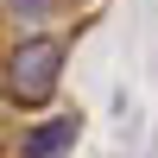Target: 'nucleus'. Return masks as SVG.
<instances>
[{
    "label": "nucleus",
    "instance_id": "obj_1",
    "mask_svg": "<svg viewBox=\"0 0 158 158\" xmlns=\"http://www.w3.org/2000/svg\"><path fill=\"white\" fill-rule=\"evenodd\" d=\"M63 57H70L63 38L25 32L19 44L6 51V63H0V95H6L13 108H44V101L57 95V82H63Z\"/></svg>",
    "mask_w": 158,
    "mask_h": 158
},
{
    "label": "nucleus",
    "instance_id": "obj_2",
    "mask_svg": "<svg viewBox=\"0 0 158 158\" xmlns=\"http://www.w3.org/2000/svg\"><path fill=\"white\" fill-rule=\"evenodd\" d=\"M76 133H82V114H57V120H44V127L25 133V152L19 158H57L63 146H76Z\"/></svg>",
    "mask_w": 158,
    "mask_h": 158
},
{
    "label": "nucleus",
    "instance_id": "obj_3",
    "mask_svg": "<svg viewBox=\"0 0 158 158\" xmlns=\"http://www.w3.org/2000/svg\"><path fill=\"white\" fill-rule=\"evenodd\" d=\"M0 13H6L13 25H25V32H38V25L57 13V0H0Z\"/></svg>",
    "mask_w": 158,
    "mask_h": 158
}]
</instances>
